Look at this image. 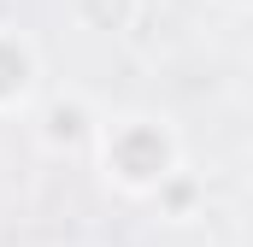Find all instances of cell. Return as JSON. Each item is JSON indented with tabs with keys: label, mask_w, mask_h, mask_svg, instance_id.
<instances>
[{
	"label": "cell",
	"mask_w": 253,
	"mask_h": 247,
	"mask_svg": "<svg viewBox=\"0 0 253 247\" xmlns=\"http://www.w3.org/2000/svg\"><path fill=\"white\" fill-rule=\"evenodd\" d=\"M94 153H100V171L106 183L124 188V194H159L183 165L177 153V135L165 129V118H147V112H124V118L100 124L94 129Z\"/></svg>",
	"instance_id": "1"
},
{
	"label": "cell",
	"mask_w": 253,
	"mask_h": 247,
	"mask_svg": "<svg viewBox=\"0 0 253 247\" xmlns=\"http://www.w3.org/2000/svg\"><path fill=\"white\" fill-rule=\"evenodd\" d=\"M36 77H42V59L36 47L0 24V112H24L36 100Z\"/></svg>",
	"instance_id": "2"
},
{
	"label": "cell",
	"mask_w": 253,
	"mask_h": 247,
	"mask_svg": "<svg viewBox=\"0 0 253 247\" xmlns=\"http://www.w3.org/2000/svg\"><path fill=\"white\" fill-rule=\"evenodd\" d=\"M94 112L77 100V94H65V100H53L47 106V124H42V141L53 147V153H71V147H94Z\"/></svg>",
	"instance_id": "3"
},
{
	"label": "cell",
	"mask_w": 253,
	"mask_h": 247,
	"mask_svg": "<svg viewBox=\"0 0 253 247\" xmlns=\"http://www.w3.org/2000/svg\"><path fill=\"white\" fill-rule=\"evenodd\" d=\"M77 18L88 24V30H106V36H118L135 24V0H77Z\"/></svg>",
	"instance_id": "4"
},
{
	"label": "cell",
	"mask_w": 253,
	"mask_h": 247,
	"mask_svg": "<svg viewBox=\"0 0 253 247\" xmlns=\"http://www.w3.org/2000/svg\"><path fill=\"white\" fill-rule=\"evenodd\" d=\"M218 6H230V12H242V6H248V0H218Z\"/></svg>",
	"instance_id": "5"
}]
</instances>
